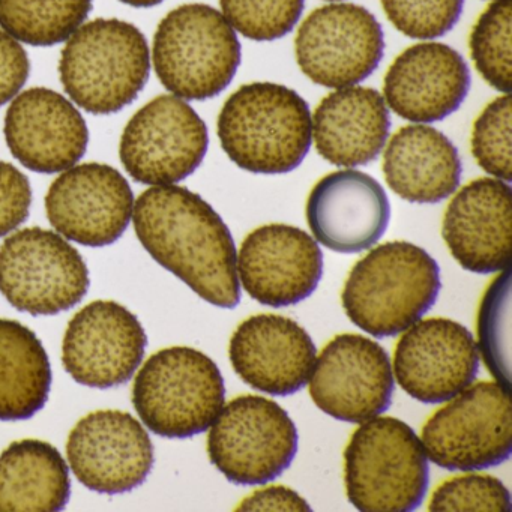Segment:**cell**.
<instances>
[{
	"instance_id": "4316f807",
	"label": "cell",
	"mask_w": 512,
	"mask_h": 512,
	"mask_svg": "<svg viewBox=\"0 0 512 512\" xmlns=\"http://www.w3.org/2000/svg\"><path fill=\"white\" fill-rule=\"evenodd\" d=\"M52 367L34 331L0 319V421H25L49 400Z\"/></svg>"
},
{
	"instance_id": "277c9868",
	"label": "cell",
	"mask_w": 512,
	"mask_h": 512,
	"mask_svg": "<svg viewBox=\"0 0 512 512\" xmlns=\"http://www.w3.org/2000/svg\"><path fill=\"white\" fill-rule=\"evenodd\" d=\"M151 55L145 35L118 19L80 26L61 56L59 74L71 100L92 115H112L145 88Z\"/></svg>"
},
{
	"instance_id": "2e32d148",
	"label": "cell",
	"mask_w": 512,
	"mask_h": 512,
	"mask_svg": "<svg viewBox=\"0 0 512 512\" xmlns=\"http://www.w3.org/2000/svg\"><path fill=\"white\" fill-rule=\"evenodd\" d=\"M46 211L50 224L64 238L86 247H106L127 230L134 196L118 170L107 164H82L53 182Z\"/></svg>"
},
{
	"instance_id": "484cf974",
	"label": "cell",
	"mask_w": 512,
	"mask_h": 512,
	"mask_svg": "<svg viewBox=\"0 0 512 512\" xmlns=\"http://www.w3.org/2000/svg\"><path fill=\"white\" fill-rule=\"evenodd\" d=\"M70 494V470L50 443L20 440L0 455V512L61 511Z\"/></svg>"
},
{
	"instance_id": "f1b7e54d",
	"label": "cell",
	"mask_w": 512,
	"mask_h": 512,
	"mask_svg": "<svg viewBox=\"0 0 512 512\" xmlns=\"http://www.w3.org/2000/svg\"><path fill=\"white\" fill-rule=\"evenodd\" d=\"M511 0H494L470 34V56L482 79L496 91L511 92Z\"/></svg>"
},
{
	"instance_id": "4dcf8cb0",
	"label": "cell",
	"mask_w": 512,
	"mask_h": 512,
	"mask_svg": "<svg viewBox=\"0 0 512 512\" xmlns=\"http://www.w3.org/2000/svg\"><path fill=\"white\" fill-rule=\"evenodd\" d=\"M305 0H220L233 29L253 41L286 37L301 19Z\"/></svg>"
},
{
	"instance_id": "836d02e7",
	"label": "cell",
	"mask_w": 512,
	"mask_h": 512,
	"mask_svg": "<svg viewBox=\"0 0 512 512\" xmlns=\"http://www.w3.org/2000/svg\"><path fill=\"white\" fill-rule=\"evenodd\" d=\"M511 494L502 481L490 475L455 476L440 484L428 509L442 512H509Z\"/></svg>"
},
{
	"instance_id": "f546056e",
	"label": "cell",
	"mask_w": 512,
	"mask_h": 512,
	"mask_svg": "<svg viewBox=\"0 0 512 512\" xmlns=\"http://www.w3.org/2000/svg\"><path fill=\"white\" fill-rule=\"evenodd\" d=\"M511 269L500 271L490 284L478 316L479 350L491 376L511 391L509 382V323H511Z\"/></svg>"
},
{
	"instance_id": "d6986e66",
	"label": "cell",
	"mask_w": 512,
	"mask_h": 512,
	"mask_svg": "<svg viewBox=\"0 0 512 512\" xmlns=\"http://www.w3.org/2000/svg\"><path fill=\"white\" fill-rule=\"evenodd\" d=\"M229 356L233 370L251 388L287 397L308 385L317 349L310 334L295 320L257 314L233 332Z\"/></svg>"
},
{
	"instance_id": "52a82bcc",
	"label": "cell",
	"mask_w": 512,
	"mask_h": 512,
	"mask_svg": "<svg viewBox=\"0 0 512 512\" xmlns=\"http://www.w3.org/2000/svg\"><path fill=\"white\" fill-rule=\"evenodd\" d=\"M226 403L220 368L200 350L169 347L154 353L137 373L133 404L158 436L187 439L205 433Z\"/></svg>"
},
{
	"instance_id": "3957f363",
	"label": "cell",
	"mask_w": 512,
	"mask_h": 512,
	"mask_svg": "<svg viewBox=\"0 0 512 512\" xmlns=\"http://www.w3.org/2000/svg\"><path fill=\"white\" fill-rule=\"evenodd\" d=\"M217 130L227 157L257 175L293 172L313 142L310 107L298 92L275 83H250L233 92Z\"/></svg>"
},
{
	"instance_id": "7402d4cb",
	"label": "cell",
	"mask_w": 512,
	"mask_h": 512,
	"mask_svg": "<svg viewBox=\"0 0 512 512\" xmlns=\"http://www.w3.org/2000/svg\"><path fill=\"white\" fill-rule=\"evenodd\" d=\"M511 196L508 182L479 178L452 197L443 215L442 236L461 268L473 274L509 268Z\"/></svg>"
},
{
	"instance_id": "44dd1931",
	"label": "cell",
	"mask_w": 512,
	"mask_h": 512,
	"mask_svg": "<svg viewBox=\"0 0 512 512\" xmlns=\"http://www.w3.org/2000/svg\"><path fill=\"white\" fill-rule=\"evenodd\" d=\"M5 139L26 169L59 173L82 160L89 131L70 100L50 89L34 88L11 103L5 116Z\"/></svg>"
},
{
	"instance_id": "cb8c5ba5",
	"label": "cell",
	"mask_w": 512,
	"mask_h": 512,
	"mask_svg": "<svg viewBox=\"0 0 512 512\" xmlns=\"http://www.w3.org/2000/svg\"><path fill=\"white\" fill-rule=\"evenodd\" d=\"M391 128L385 98L376 89L350 86L323 98L311 118V136L323 160L365 166L379 157Z\"/></svg>"
},
{
	"instance_id": "30bf717a",
	"label": "cell",
	"mask_w": 512,
	"mask_h": 512,
	"mask_svg": "<svg viewBox=\"0 0 512 512\" xmlns=\"http://www.w3.org/2000/svg\"><path fill=\"white\" fill-rule=\"evenodd\" d=\"M88 289L82 254L58 233L31 227L0 247V290L23 313L55 316L79 304Z\"/></svg>"
},
{
	"instance_id": "1f68e13d",
	"label": "cell",
	"mask_w": 512,
	"mask_h": 512,
	"mask_svg": "<svg viewBox=\"0 0 512 512\" xmlns=\"http://www.w3.org/2000/svg\"><path fill=\"white\" fill-rule=\"evenodd\" d=\"M472 154L488 175L511 182V95L491 101L476 119Z\"/></svg>"
},
{
	"instance_id": "8992f818",
	"label": "cell",
	"mask_w": 512,
	"mask_h": 512,
	"mask_svg": "<svg viewBox=\"0 0 512 512\" xmlns=\"http://www.w3.org/2000/svg\"><path fill=\"white\" fill-rule=\"evenodd\" d=\"M155 73L167 91L190 101L220 95L241 64V43L226 17L203 4L170 11L154 37Z\"/></svg>"
},
{
	"instance_id": "ffe728a7",
	"label": "cell",
	"mask_w": 512,
	"mask_h": 512,
	"mask_svg": "<svg viewBox=\"0 0 512 512\" xmlns=\"http://www.w3.org/2000/svg\"><path fill=\"white\" fill-rule=\"evenodd\" d=\"M305 212L316 241L341 254L362 253L376 245L391 220L382 185L358 170H338L320 179Z\"/></svg>"
},
{
	"instance_id": "ac0fdd59",
	"label": "cell",
	"mask_w": 512,
	"mask_h": 512,
	"mask_svg": "<svg viewBox=\"0 0 512 512\" xmlns=\"http://www.w3.org/2000/svg\"><path fill=\"white\" fill-rule=\"evenodd\" d=\"M322 275V250L298 227H259L244 239L238 253L239 284L254 301L268 307L305 301L319 286Z\"/></svg>"
},
{
	"instance_id": "ba28073f",
	"label": "cell",
	"mask_w": 512,
	"mask_h": 512,
	"mask_svg": "<svg viewBox=\"0 0 512 512\" xmlns=\"http://www.w3.org/2000/svg\"><path fill=\"white\" fill-rule=\"evenodd\" d=\"M428 460L451 472L499 466L511 457V391L478 382L436 410L422 427Z\"/></svg>"
},
{
	"instance_id": "9a60e30c",
	"label": "cell",
	"mask_w": 512,
	"mask_h": 512,
	"mask_svg": "<svg viewBox=\"0 0 512 512\" xmlns=\"http://www.w3.org/2000/svg\"><path fill=\"white\" fill-rule=\"evenodd\" d=\"M146 346L145 329L128 308L115 301H95L68 323L62 362L80 385L115 388L134 376Z\"/></svg>"
},
{
	"instance_id": "d6a6232c",
	"label": "cell",
	"mask_w": 512,
	"mask_h": 512,
	"mask_svg": "<svg viewBox=\"0 0 512 512\" xmlns=\"http://www.w3.org/2000/svg\"><path fill=\"white\" fill-rule=\"evenodd\" d=\"M382 7L401 34L413 40H434L457 25L464 0H382Z\"/></svg>"
},
{
	"instance_id": "6da1fadb",
	"label": "cell",
	"mask_w": 512,
	"mask_h": 512,
	"mask_svg": "<svg viewBox=\"0 0 512 512\" xmlns=\"http://www.w3.org/2000/svg\"><path fill=\"white\" fill-rule=\"evenodd\" d=\"M134 229L152 259L220 308L241 302L238 251L229 227L199 194L152 187L134 203Z\"/></svg>"
},
{
	"instance_id": "8d00e7d4",
	"label": "cell",
	"mask_w": 512,
	"mask_h": 512,
	"mask_svg": "<svg viewBox=\"0 0 512 512\" xmlns=\"http://www.w3.org/2000/svg\"><path fill=\"white\" fill-rule=\"evenodd\" d=\"M238 511H311L304 497L284 485L254 491L239 503Z\"/></svg>"
},
{
	"instance_id": "5bb4252c",
	"label": "cell",
	"mask_w": 512,
	"mask_h": 512,
	"mask_svg": "<svg viewBox=\"0 0 512 512\" xmlns=\"http://www.w3.org/2000/svg\"><path fill=\"white\" fill-rule=\"evenodd\" d=\"M76 478L89 490L122 494L142 485L154 467V445L143 425L121 410H97L77 422L67 442Z\"/></svg>"
},
{
	"instance_id": "d590c367",
	"label": "cell",
	"mask_w": 512,
	"mask_h": 512,
	"mask_svg": "<svg viewBox=\"0 0 512 512\" xmlns=\"http://www.w3.org/2000/svg\"><path fill=\"white\" fill-rule=\"evenodd\" d=\"M29 71L28 53L19 41L0 31V107L19 95L28 80Z\"/></svg>"
},
{
	"instance_id": "9c48e42d",
	"label": "cell",
	"mask_w": 512,
	"mask_h": 512,
	"mask_svg": "<svg viewBox=\"0 0 512 512\" xmlns=\"http://www.w3.org/2000/svg\"><path fill=\"white\" fill-rule=\"evenodd\" d=\"M209 428V460L233 484H268L298 452V428L289 413L259 395L233 398Z\"/></svg>"
},
{
	"instance_id": "74e56055",
	"label": "cell",
	"mask_w": 512,
	"mask_h": 512,
	"mask_svg": "<svg viewBox=\"0 0 512 512\" xmlns=\"http://www.w3.org/2000/svg\"><path fill=\"white\" fill-rule=\"evenodd\" d=\"M121 2L134 8H151L160 5L164 0H121Z\"/></svg>"
},
{
	"instance_id": "7c38bea8",
	"label": "cell",
	"mask_w": 512,
	"mask_h": 512,
	"mask_svg": "<svg viewBox=\"0 0 512 512\" xmlns=\"http://www.w3.org/2000/svg\"><path fill=\"white\" fill-rule=\"evenodd\" d=\"M383 52L382 26L367 8L355 4L317 8L296 34V62L323 88L358 85L376 71Z\"/></svg>"
},
{
	"instance_id": "e575fe53",
	"label": "cell",
	"mask_w": 512,
	"mask_h": 512,
	"mask_svg": "<svg viewBox=\"0 0 512 512\" xmlns=\"http://www.w3.org/2000/svg\"><path fill=\"white\" fill-rule=\"evenodd\" d=\"M31 205L29 179L13 164L0 161V238L25 223Z\"/></svg>"
},
{
	"instance_id": "4fadbf2b",
	"label": "cell",
	"mask_w": 512,
	"mask_h": 512,
	"mask_svg": "<svg viewBox=\"0 0 512 512\" xmlns=\"http://www.w3.org/2000/svg\"><path fill=\"white\" fill-rule=\"evenodd\" d=\"M310 395L326 415L362 424L389 409L395 380L388 352L356 334L332 338L311 371Z\"/></svg>"
},
{
	"instance_id": "5b68a950",
	"label": "cell",
	"mask_w": 512,
	"mask_h": 512,
	"mask_svg": "<svg viewBox=\"0 0 512 512\" xmlns=\"http://www.w3.org/2000/svg\"><path fill=\"white\" fill-rule=\"evenodd\" d=\"M347 499L362 512L419 508L430 485L421 439L406 422L376 416L362 422L344 451Z\"/></svg>"
},
{
	"instance_id": "83f0119b",
	"label": "cell",
	"mask_w": 512,
	"mask_h": 512,
	"mask_svg": "<svg viewBox=\"0 0 512 512\" xmlns=\"http://www.w3.org/2000/svg\"><path fill=\"white\" fill-rule=\"evenodd\" d=\"M94 0H0V28L35 47L67 41L88 19Z\"/></svg>"
},
{
	"instance_id": "7a4b0ae2",
	"label": "cell",
	"mask_w": 512,
	"mask_h": 512,
	"mask_svg": "<svg viewBox=\"0 0 512 512\" xmlns=\"http://www.w3.org/2000/svg\"><path fill=\"white\" fill-rule=\"evenodd\" d=\"M442 289L436 260L410 242H386L362 257L341 301L347 317L376 338L397 337L436 304Z\"/></svg>"
},
{
	"instance_id": "d4e9b609",
	"label": "cell",
	"mask_w": 512,
	"mask_h": 512,
	"mask_svg": "<svg viewBox=\"0 0 512 512\" xmlns=\"http://www.w3.org/2000/svg\"><path fill=\"white\" fill-rule=\"evenodd\" d=\"M383 175L406 202L436 205L457 191L461 161L445 134L428 125H407L386 146Z\"/></svg>"
},
{
	"instance_id": "8fae6325",
	"label": "cell",
	"mask_w": 512,
	"mask_h": 512,
	"mask_svg": "<svg viewBox=\"0 0 512 512\" xmlns=\"http://www.w3.org/2000/svg\"><path fill=\"white\" fill-rule=\"evenodd\" d=\"M208 145V127L193 107L175 95H161L130 119L119 155L131 178L161 187L193 175Z\"/></svg>"
},
{
	"instance_id": "603a6c76",
	"label": "cell",
	"mask_w": 512,
	"mask_h": 512,
	"mask_svg": "<svg viewBox=\"0 0 512 512\" xmlns=\"http://www.w3.org/2000/svg\"><path fill=\"white\" fill-rule=\"evenodd\" d=\"M470 89L463 56L440 43H421L404 50L383 82L389 109L415 124H433L460 109Z\"/></svg>"
},
{
	"instance_id": "f35d334b",
	"label": "cell",
	"mask_w": 512,
	"mask_h": 512,
	"mask_svg": "<svg viewBox=\"0 0 512 512\" xmlns=\"http://www.w3.org/2000/svg\"><path fill=\"white\" fill-rule=\"evenodd\" d=\"M329 2H338V0H329Z\"/></svg>"
},
{
	"instance_id": "e0dca14e",
	"label": "cell",
	"mask_w": 512,
	"mask_h": 512,
	"mask_svg": "<svg viewBox=\"0 0 512 512\" xmlns=\"http://www.w3.org/2000/svg\"><path fill=\"white\" fill-rule=\"evenodd\" d=\"M478 370L473 335L445 317L418 320L395 346L398 385L421 403H446L472 385Z\"/></svg>"
}]
</instances>
